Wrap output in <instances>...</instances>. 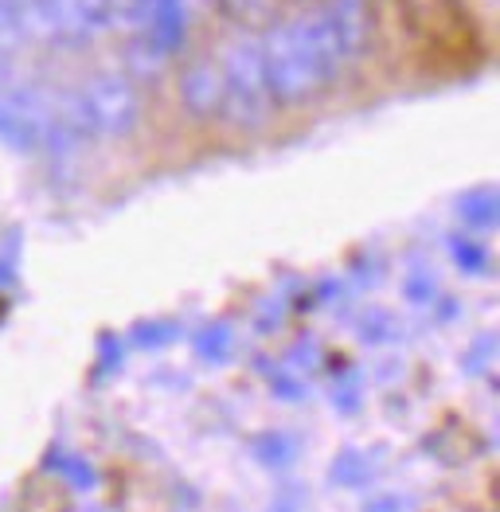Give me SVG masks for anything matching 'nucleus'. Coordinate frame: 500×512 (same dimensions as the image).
<instances>
[{
	"label": "nucleus",
	"mask_w": 500,
	"mask_h": 512,
	"mask_svg": "<svg viewBox=\"0 0 500 512\" xmlns=\"http://www.w3.org/2000/svg\"><path fill=\"white\" fill-rule=\"evenodd\" d=\"M258 43H262V63H266V83L274 94V106L313 102L348 67L317 8L274 20L270 28H262Z\"/></svg>",
	"instance_id": "1"
},
{
	"label": "nucleus",
	"mask_w": 500,
	"mask_h": 512,
	"mask_svg": "<svg viewBox=\"0 0 500 512\" xmlns=\"http://www.w3.org/2000/svg\"><path fill=\"white\" fill-rule=\"evenodd\" d=\"M63 102V118L75 129V137H90V141H118L129 137L137 122H141V94L129 75H90L75 86Z\"/></svg>",
	"instance_id": "2"
},
{
	"label": "nucleus",
	"mask_w": 500,
	"mask_h": 512,
	"mask_svg": "<svg viewBox=\"0 0 500 512\" xmlns=\"http://www.w3.org/2000/svg\"><path fill=\"white\" fill-rule=\"evenodd\" d=\"M219 71H223V114L243 129H262L274 94L266 83V63H262V43L254 32H243L223 43L219 51Z\"/></svg>",
	"instance_id": "3"
},
{
	"label": "nucleus",
	"mask_w": 500,
	"mask_h": 512,
	"mask_svg": "<svg viewBox=\"0 0 500 512\" xmlns=\"http://www.w3.org/2000/svg\"><path fill=\"white\" fill-rule=\"evenodd\" d=\"M20 24L24 40L83 47L110 28V0H28Z\"/></svg>",
	"instance_id": "4"
},
{
	"label": "nucleus",
	"mask_w": 500,
	"mask_h": 512,
	"mask_svg": "<svg viewBox=\"0 0 500 512\" xmlns=\"http://www.w3.org/2000/svg\"><path fill=\"white\" fill-rule=\"evenodd\" d=\"M321 20L329 24V36L336 40L344 63L360 59L372 43V4L368 0H325L317 4Z\"/></svg>",
	"instance_id": "5"
},
{
	"label": "nucleus",
	"mask_w": 500,
	"mask_h": 512,
	"mask_svg": "<svg viewBox=\"0 0 500 512\" xmlns=\"http://www.w3.org/2000/svg\"><path fill=\"white\" fill-rule=\"evenodd\" d=\"M180 106L192 118H219L223 114V71L219 59L196 55L180 67Z\"/></svg>",
	"instance_id": "6"
},
{
	"label": "nucleus",
	"mask_w": 500,
	"mask_h": 512,
	"mask_svg": "<svg viewBox=\"0 0 500 512\" xmlns=\"http://www.w3.org/2000/svg\"><path fill=\"white\" fill-rule=\"evenodd\" d=\"M403 8H407V16H411V24L418 32H426L434 40L450 36V28L461 24L458 0H403Z\"/></svg>",
	"instance_id": "7"
},
{
	"label": "nucleus",
	"mask_w": 500,
	"mask_h": 512,
	"mask_svg": "<svg viewBox=\"0 0 500 512\" xmlns=\"http://www.w3.org/2000/svg\"><path fill=\"white\" fill-rule=\"evenodd\" d=\"M219 4H223V12H227L235 24H243L250 32L270 28V24L278 20V0H219Z\"/></svg>",
	"instance_id": "8"
},
{
	"label": "nucleus",
	"mask_w": 500,
	"mask_h": 512,
	"mask_svg": "<svg viewBox=\"0 0 500 512\" xmlns=\"http://www.w3.org/2000/svg\"><path fill=\"white\" fill-rule=\"evenodd\" d=\"M24 24H20V12L8 4V0H0V51L8 55V51H16V47H24Z\"/></svg>",
	"instance_id": "9"
},
{
	"label": "nucleus",
	"mask_w": 500,
	"mask_h": 512,
	"mask_svg": "<svg viewBox=\"0 0 500 512\" xmlns=\"http://www.w3.org/2000/svg\"><path fill=\"white\" fill-rule=\"evenodd\" d=\"M12 79H16V75H12V63H8V55L0 51V90L12 83Z\"/></svg>",
	"instance_id": "10"
},
{
	"label": "nucleus",
	"mask_w": 500,
	"mask_h": 512,
	"mask_svg": "<svg viewBox=\"0 0 500 512\" xmlns=\"http://www.w3.org/2000/svg\"><path fill=\"white\" fill-rule=\"evenodd\" d=\"M8 4H12V8H16V12H20V8H24V4H28V0H8Z\"/></svg>",
	"instance_id": "11"
}]
</instances>
